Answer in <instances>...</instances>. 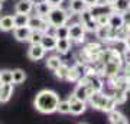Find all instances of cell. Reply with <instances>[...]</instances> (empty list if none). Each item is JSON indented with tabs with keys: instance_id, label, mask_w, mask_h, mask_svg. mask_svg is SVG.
Returning <instances> with one entry per match:
<instances>
[{
	"instance_id": "cell-4",
	"label": "cell",
	"mask_w": 130,
	"mask_h": 124,
	"mask_svg": "<svg viewBox=\"0 0 130 124\" xmlns=\"http://www.w3.org/2000/svg\"><path fill=\"white\" fill-rule=\"evenodd\" d=\"M120 68H121V56L119 54V51L114 49L111 56H110V59L103 65V74L106 77H108V78H111V77H114V75L119 74Z\"/></svg>"
},
{
	"instance_id": "cell-34",
	"label": "cell",
	"mask_w": 130,
	"mask_h": 124,
	"mask_svg": "<svg viewBox=\"0 0 130 124\" xmlns=\"http://www.w3.org/2000/svg\"><path fill=\"white\" fill-rule=\"evenodd\" d=\"M56 111L61 113V114H70V101H61L58 102V107H56Z\"/></svg>"
},
{
	"instance_id": "cell-37",
	"label": "cell",
	"mask_w": 130,
	"mask_h": 124,
	"mask_svg": "<svg viewBox=\"0 0 130 124\" xmlns=\"http://www.w3.org/2000/svg\"><path fill=\"white\" fill-rule=\"evenodd\" d=\"M87 7H95V6H100V0H84Z\"/></svg>"
},
{
	"instance_id": "cell-1",
	"label": "cell",
	"mask_w": 130,
	"mask_h": 124,
	"mask_svg": "<svg viewBox=\"0 0 130 124\" xmlns=\"http://www.w3.org/2000/svg\"><path fill=\"white\" fill-rule=\"evenodd\" d=\"M59 102V95L55 91L51 90H42L36 94L35 97V108H36L41 114H52L56 111Z\"/></svg>"
},
{
	"instance_id": "cell-38",
	"label": "cell",
	"mask_w": 130,
	"mask_h": 124,
	"mask_svg": "<svg viewBox=\"0 0 130 124\" xmlns=\"http://www.w3.org/2000/svg\"><path fill=\"white\" fill-rule=\"evenodd\" d=\"M123 41H124V43H126V48H130V33L123 39Z\"/></svg>"
},
{
	"instance_id": "cell-18",
	"label": "cell",
	"mask_w": 130,
	"mask_h": 124,
	"mask_svg": "<svg viewBox=\"0 0 130 124\" xmlns=\"http://www.w3.org/2000/svg\"><path fill=\"white\" fill-rule=\"evenodd\" d=\"M14 38L18 39L19 42H25L28 41L29 35L32 32V29L29 28V26H20V28H14Z\"/></svg>"
},
{
	"instance_id": "cell-6",
	"label": "cell",
	"mask_w": 130,
	"mask_h": 124,
	"mask_svg": "<svg viewBox=\"0 0 130 124\" xmlns=\"http://www.w3.org/2000/svg\"><path fill=\"white\" fill-rule=\"evenodd\" d=\"M81 23H83V26L85 30H88V32H94L95 29H97V23H95V17H94V13L93 10L87 7L85 10H83L81 13Z\"/></svg>"
},
{
	"instance_id": "cell-2",
	"label": "cell",
	"mask_w": 130,
	"mask_h": 124,
	"mask_svg": "<svg viewBox=\"0 0 130 124\" xmlns=\"http://www.w3.org/2000/svg\"><path fill=\"white\" fill-rule=\"evenodd\" d=\"M87 101H90V104H91L93 108L100 110V111H104V113H108V111L114 110V108L117 107L116 101L113 100V97L104 94L103 91L93 92V94L88 97V100H87Z\"/></svg>"
},
{
	"instance_id": "cell-39",
	"label": "cell",
	"mask_w": 130,
	"mask_h": 124,
	"mask_svg": "<svg viewBox=\"0 0 130 124\" xmlns=\"http://www.w3.org/2000/svg\"><path fill=\"white\" fill-rule=\"evenodd\" d=\"M127 78V84H126V90L127 91H130V77H126Z\"/></svg>"
},
{
	"instance_id": "cell-28",
	"label": "cell",
	"mask_w": 130,
	"mask_h": 124,
	"mask_svg": "<svg viewBox=\"0 0 130 124\" xmlns=\"http://www.w3.org/2000/svg\"><path fill=\"white\" fill-rule=\"evenodd\" d=\"M68 71H70V66L65 65L64 62H62V64L55 69V75L59 79H67V77H68Z\"/></svg>"
},
{
	"instance_id": "cell-20",
	"label": "cell",
	"mask_w": 130,
	"mask_h": 124,
	"mask_svg": "<svg viewBox=\"0 0 130 124\" xmlns=\"http://www.w3.org/2000/svg\"><path fill=\"white\" fill-rule=\"evenodd\" d=\"M129 5L130 0H116L111 5L113 12H117V13H126L129 12Z\"/></svg>"
},
{
	"instance_id": "cell-30",
	"label": "cell",
	"mask_w": 130,
	"mask_h": 124,
	"mask_svg": "<svg viewBox=\"0 0 130 124\" xmlns=\"http://www.w3.org/2000/svg\"><path fill=\"white\" fill-rule=\"evenodd\" d=\"M42 36H43V30H38V29H35V30L30 32L28 41L30 42V43H41Z\"/></svg>"
},
{
	"instance_id": "cell-43",
	"label": "cell",
	"mask_w": 130,
	"mask_h": 124,
	"mask_svg": "<svg viewBox=\"0 0 130 124\" xmlns=\"http://www.w3.org/2000/svg\"><path fill=\"white\" fill-rule=\"evenodd\" d=\"M0 88H2V84H0Z\"/></svg>"
},
{
	"instance_id": "cell-8",
	"label": "cell",
	"mask_w": 130,
	"mask_h": 124,
	"mask_svg": "<svg viewBox=\"0 0 130 124\" xmlns=\"http://www.w3.org/2000/svg\"><path fill=\"white\" fill-rule=\"evenodd\" d=\"M93 94V91L90 90V87L87 85V84L81 82V81H78V85L75 87L74 92H72V95L77 98V100H81V101H85L87 102V100H88V97Z\"/></svg>"
},
{
	"instance_id": "cell-3",
	"label": "cell",
	"mask_w": 130,
	"mask_h": 124,
	"mask_svg": "<svg viewBox=\"0 0 130 124\" xmlns=\"http://www.w3.org/2000/svg\"><path fill=\"white\" fill-rule=\"evenodd\" d=\"M45 19H46L49 26L56 28V26H61V25H67L68 19H70V14H68L67 10L62 9L61 6H58V7H51V10L48 12Z\"/></svg>"
},
{
	"instance_id": "cell-23",
	"label": "cell",
	"mask_w": 130,
	"mask_h": 124,
	"mask_svg": "<svg viewBox=\"0 0 130 124\" xmlns=\"http://www.w3.org/2000/svg\"><path fill=\"white\" fill-rule=\"evenodd\" d=\"M13 20H14V28H20V26H28L29 14H25V13H16V14L13 16Z\"/></svg>"
},
{
	"instance_id": "cell-5",
	"label": "cell",
	"mask_w": 130,
	"mask_h": 124,
	"mask_svg": "<svg viewBox=\"0 0 130 124\" xmlns=\"http://www.w3.org/2000/svg\"><path fill=\"white\" fill-rule=\"evenodd\" d=\"M68 38L71 39V42L74 41L78 42V43H83L84 39H85V29H84L83 23L77 22L68 26Z\"/></svg>"
},
{
	"instance_id": "cell-36",
	"label": "cell",
	"mask_w": 130,
	"mask_h": 124,
	"mask_svg": "<svg viewBox=\"0 0 130 124\" xmlns=\"http://www.w3.org/2000/svg\"><path fill=\"white\" fill-rule=\"evenodd\" d=\"M123 59L127 65H130V48H126L123 51Z\"/></svg>"
},
{
	"instance_id": "cell-11",
	"label": "cell",
	"mask_w": 130,
	"mask_h": 124,
	"mask_svg": "<svg viewBox=\"0 0 130 124\" xmlns=\"http://www.w3.org/2000/svg\"><path fill=\"white\" fill-rule=\"evenodd\" d=\"M41 45L43 46L45 51H55V45H56L55 35L49 32H43V36L41 39Z\"/></svg>"
},
{
	"instance_id": "cell-24",
	"label": "cell",
	"mask_w": 130,
	"mask_h": 124,
	"mask_svg": "<svg viewBox=\"0 0 130 124\" xmlns=\"http://www.w3.org/2000/svg\"><path fill=\"white\" fill-rule=\"evenodd\" d=\"M81 71V68H79L78 65H75V66H72V68H70V71H68V77H67V79L68 81H78L81 77L84 75V72H79Z\"/></svg>"
},
{
	"instance_id": "cell-10",
	"label": "cell",
	"mask_w": 130,
	"mask_h": 124,
	"mask_svg": "<svg viewBox=\"0 0 130 124\" xmlns=\"http://www.w3.org/2000/svg\"><path fill=\"white\" fill-rule=\"evenodd\" d=\"M45 49L41 43H30L29 46V51H28V56L29 59L32 61H41L43 56H45Z\"/></svg>"
},
{
	"instance_id": "cell-35",
	"label": "cell",
	"mask_w": 130,
	"mask_h": 124,
	"mask_svg": "<svg viewBox=\"0 0 130 124\" xmlns=\"http://www.w3.org/2000/svg\"><path fill=\"white\" fill-rule=\"evenodd\" d=\"M45 2H46L51 7H58V6H61L64 3V0H45Z\"/></svg>"
},
{
	"instance_id": "cell-29",
	"label": "cell",
	"mask_w": 130,
	"mask_h": 124,
	"mask_svg": "<svg viewBox=\"0 0 130 124\" xmlns=\"http://www.w3.org/2000/svg\"><path fill=\"white\" fill-rule=\"evenodd\" d=\"M54 35H55L56 39H59V38H68V26L67 25H61V26L54 28Z\"/></svg>"
},
{
	"instance_id": "cell-22",
	"label": "cell",
	"mask_w": 130,
	"mask_h": 124,
	"mask_svg": "<svg viewBox=\"0 0 130 124\" xmlns=\"http://www.w3.org/2000/svg\"><path fill=\"white\" fill-rule=\"evenodd\" d=\"M87 9V5L84 0H71L70 3V10L74 14H79L83 10Z\"/></svg>"
},
{
	"instance_id": "cell-21",
	"label": "cell",
	"mask_w": 130,
	"mask_h": 124,
	"mask_svg": "<svg viewBox=\"0 0 130 124\" xmlns=\"http://www.w3.org/2000/svg\"><path fill=\"white\" fill-rule=\"evenodd\" d=\"M97 38L100 39H104V41H110V38H111V28L106 25V26H97V29L94 30Z\"/></svg>"
},
{
	"instance_id": "cell-17",
	"label": "cell",
	"mask_w": 130,
	"mask_h": 124,
	"mask_svg": "<svg viewBox=\"0 0 130 124\" xmlns=\"http://www.w3.org/2000/svg\"><path fill=\"white\" fill-rule=\"evenodd\" d=\"M13 29H14V20L12 14H6V16L0 17V30L9 32V30H13Z\"/></svg>"
},
{
	"instance_id": "cell-27",
	"label": "cell",
	"mask_w": 130,
	"mask_h": 124,
	"mask_svg": "<svg viewBox=\"0 0 130 124\" xmlns=\"http://www.w3.org/2000/svg\"><path fill=\"white\" fill-rule=\"evenodd\" d=\"M0 84H13V71H0Z\"/></svg>"
},
{
	"instance_id": "cell-31",
	"label": "cell",
	"mask_w": 130,
	"mask_h": 124,
	"mask_svg": "<svg viewBox=\"0 0 130 124\" xmlns=\"http://www.w3.org/2000/svg\"><path fill=\"white\" fill-rule=\"evenodd\" d=\"M26 79V74L23 69H14L13 71V84H22Z\"/></svg>"
},
{
	"instance_id": "cell-12",
	"label": "cell",
	"mask_w": 130,
	"mask_h": 124,
	"mask_svg": "<svg viewBox=\"0 0 130 124\" xmlns=\"http://www.w3.org/2000/svg\"><path fill=\"white\" fill-rule=\"evenodd\" d=\"M124 25V16L123 13H117V12H111L108 14V26L111 29H119Z\"/></svg>"
},
{
	"instance_id": "cell-7",
	"label": "cell",
	"mask_w": 130,
	"mask_h": 124,
	"mask_svg": "<svg viewBox=\"0 0 130 124\" xmlns=\"http://www.w3.org/2000/svg\"><path fill=\"white\" fill-rule=\"evenodd\" d=\"M28 26L32 30L38 29V30H43V32H46L48 29H49V25H48L46 19L43 17V16H29V22H28Z\"/></svg>"
},
{
	"instance_id": "cell-16",
	"label": "cell",
	"mask_w": 130,
	"mask_h": 124,
	"mask_svg": "<svg viewBox=\"0 0 130 124\" xmlns=\"http://www.w3.org/2000/svg\"><path fill=\"white\" fill-rule=\"evenodd\" d=\"M108 121L113 124H127L129 123V120L126 118L120 111H117L116 108L111 111H108Z\"/></svg>"
},
{
	"instance_id": "cell-40",
	"label": "cell",
	"mask_w": 130,
	"mask_h": 124,
	"mask_svg": "<svg viewBox=\"0 0 130 124\" xmlns=\"http://www.w3.org/2000/svg\"><path fill=\"white\" fill-rule=\"evenodd\" d=\"M114 2H116V0H106V3H107L108 6H111L113 3H114Z\"/></svg>"
},
{
	"instance_id": "cell-26",
	"label": "cell",
	"mask_w": 130,
	"mask_h": 124,
	"mask_svg": "<svg viewBox=\"0 0 130 124\" xmlns=\"http://www.w3.org/2000/svg\"><path fill=\"white\" fill-rule=\"evenodd\" d=\"M127 91L126 90H119V88H116V91H114V94H113V100L116 101V104L119 105V104H123V102L126 101V98H127Z\"/></svg>"
},
{
	"instance_id": "cell-41",
	"label": "cell",
	"mask_w": 130,
	"mask_h": 124,
	"mask_svg": "<svg viewBox=\"0 0 130 124\" xmlns=\"http://www.w3.org/2000/svg\"><path fill=\"white\" fill-rule=\"evenodd\" d=\"M0 9H2V2H0Z\"/></svg>"
},
{
	"instance_id": "cell-42",
	"label": "cell",
	"mask_w": 130,
	"mask_h": 124,
	"mask_svg": "<svg viewBox=\"0 0 130 124\" xmlns=\"http://www.w3.org/2000/svg\"><path fill=\"white\" fill-rule=\"evenodd\" d=\"M0 2H2V3H3V2H5V0H0Z\"/></svg>"
},
{
	"instance_id": "cell-32",
	"label": "cell",
	"mask_w": 130,
	"mask_h": 124,
	"mask_svg": "<svg viewBox=\"0 0 130 124\" xmlns=\"http://www.w3.org/2000/svg\"><path fill=\"white\" fill-rule=\"evenodd\" d=\"M61 64H62V61L59 59V56H49L46 59V66L49 69H52V71H55Z\"/></svg>"
},
{
	"instance_id": "cell-33",
	"label": "cell",
	"mask_w": 130,
	"mask_h": 124,
	"mask_svg": "<svg viewBox=\"0 0 130 124\" xmlns=\"http://www.w3.org/2000/svg\"><path fill=\"white\" fill-rule=\"evenodd\" d=\"M108 14H110V13H98V14H94L97 26H106V25H108Z\"/></svg>"
},
{
	"instance_id": "cell-25",
	"label": "cell",
	"mask_w": 130,
	"mask_h": 124,
	"mask_svg": "<svg viewBox=\"0 0 130 124\" xmlns=\"http://www.w3.org/2000/svg\"><path fill=\"white\" fill-rule=\"evenodd\" d=\"M36 14H39V16H43V17H46L48 12L51 10V6L48 5L45 0H42V2H38L36 3Z\"/></svg>"
},
{
	"instance_id": "cell-9",
	"label": "cell",
	"mask_w": 130,
	"mask_h": 124,
	"mask_svg": "<svg viewBox=\"0 0 130 124\" xmlns=\"http://www.w3.org/2000/svg\"><path fill=\"white\" fill-rule=\"evenodd\" d=\"M68 101H70V113L74 115H79L83 114L84 111L87 110V104L85 101H81V100H77L74 95H71L68 98Z\"/></svg>"
},
{
	"instance_id": "cell-14",
	"label": "cell",
	"mask_w": 130,
	"mask_h": 124,
	"mask_svg": "<svg viewBox=\"0 0 130 124\" xmlns=\"http://www.w3.org/2000/svg\"><path fill=\"white\" fill-rule=\"evenodd\" d=\"M13 95V84H2L0 88V102H7Z\"/></svg>"
},
{
	"instance_id": "cell-19",
	"label": "cell",
	"mask_w": 130,
	"mask_h": 124,
	"mask_svg": "<svg viewBox=\"0 0 130 124\" xmlns=\"http://www.w3.org/2000/svg\"><path fill=\"white\" fill-rule=\"evenodd\" d=\"M101 46L100 45H97V43H90V45H87L85 46V49H84V52L88 55V58L90 59H93V61H95L97 59V56L100 55V52H101Z\"/></svg>"
},
{
	"instance_id": "cell-15",
	"label": "cell",
	"mask_w": 130,
	"mask_h": 124,
	"mask_svg": "<svg viewBox=\"0 0 130 124\" xmlns=\"http://www.w3.org/2000/svg\"><path fill=\"white\" fill-rule=\"evenodd\" d=\"M71 49V39L70 38H59L56 39L55 51H58L59 54H68Z\"/></svg>"
},
{
	"instance_id": "cell-13",
	"label": "cell",
	"mask_w": 130,
	"mask_h": 124,
	"mask_svg": "<svg viewBox=\"0 0 130 124\" xmlns=\"http://www.w3.org/2000/svg\"><path fill=\"white\" fill-rule=\"evenodd\" d=\"M33 7H35V5H33L32 0H19L14 6V10H16V13L29 14L33 10Z\"/></svg>"
}]
</instances>
